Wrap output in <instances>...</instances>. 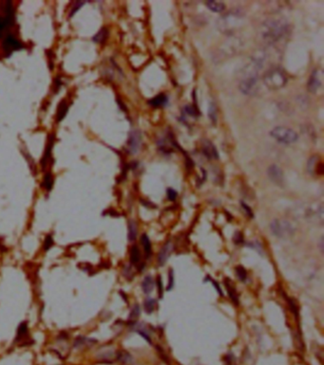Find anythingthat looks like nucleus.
<instances>
[{
	"mask_svg": "<svg viewBox=\"0 0 324 365\" xmlns=\"http://www.w3.org/2000/svg\"><path fill=\"white\" fill-rule=\"evenodd\" d=\"M290 32V25L282 17H271L262 22L259 28L261 40L267 45L281 42Z\"/></svg>",
	"mask_w": 324,
	"mask_h": 365,
	"instance_id": "f257e3e1",
	"label": "nucleus"
},
{
	"mask_svg": "<svg viewBox=\"0 0 324 365\" xmlns=\"http://www.w3.org/2000/svg\"><path fill=\"white\" fill-rule=\"evenodd\" d=\"M242 78L239 81V89L247 96H253L259 91V71L248 64L242 70Z\"/></svg>",
	"mask_w": 324,
	"mask_h": 365,
	"instance_id": "f03ea898",
	"label": "nucleus"
},
{
	"mask_svg": "<svg viewBox=\"0 0 324 365\" xmlns=\"http://www.w3.org/2000/svg\"><path fill=\"white\" fill-rule=\"evenodd\" d=\"M244 19V13L240 9H233L224 16H222L218 22V29L225 34H232L240 27Z\"/></svg>",
	"mask_w": 324,
	"mask_h": 365,
	"instance_id": "7ed1b4c3",
	"label": "nucleus"
},
{
	"mask_svg": "<svg viewBox=\"0 0 324 365\" xmlns=\"http://www.w3.org/2000/svg\"><path fill=\"white\" fill-rule=\"evenodd\" d=\"M263 83L271 90L281 89L287 83V77L283 70L279 67L269 68L263 75Z\"/></svg>",
	"mask_w": 324,
	"mask_h": 365,
	"instance_id": "20e7f679",
	"label": "nucleus"
},
{
	"mask_svg": "<svg viewBox=\"0 0 324 365\" xmlns=\"http://www.w3.org/2000/svg\"><path fill=\"white\" fill-rule=\"evenodd\" d=\"M5 16H0V39L3 38L6 31L14 27L16 23V13L12 1H6L3 6Z\"/></svg>",
	"mask_w": 324,
	"mask_h": 365,
	"instance_id": "39448f33",
	"label": "nucleus"
},
{
	"mask_svg": "<svg viewBox=\"0 0 324 365\" xmlns=\"http://www.w3.org/2000/svg\"><path fill=\"white\" fill-rule=\"evenodd\" d=\"M270 135L277 142L284 144L294 143L299 139L298 134L293 129L288 128L285 127H277L272 129Z\"/></svg>",
	"mask_w": 324,
	"mask_h": 365,
	"instance_id": "423d86ee",
	"label": "nucleus"
},
{
	"mask_svg": "<svg viewBox=\"0 0 324 365\" xmlns=\"http://www.w3.org/2000/svg\"><path fill=\"white\" fill-rule=\"evenodd\" d=\"M2 48L6 56H11V54L16 50H21L24 48L23 44L12 33L7 34L2 42Z\"/></svg>",
	"mask_w": 324,
	"mask_h": 365,
	"instance_id": "0eeeda50",
	"label": "nucleus"
},
{
	"mask_svg": "<svg viewBox=\"0 0 324 365\" xmlns=\"http://www.w3.org/2000/svg\"><path fill=\"white\" fill-rule=\"evenodd\" d=\"M323 80H324V72L320 68H316L311 76L309 77V80L307 82V89L311 93H317L320 88L323 86Z\"/></svg>",
	"mask_w": 324,
	"mask_h": 365,
	"instance_id": "6e6552de",
	"label": "nucleus"
},
{
	"mask_svg": "<svg viewBox=\"0 0 324 365\" xmlns=\"http://www.w3.org/2000/svg\"><path fill=\"white\" fill-rule=\"evenodd\" d=\"M271 232L275 237H282L284 236V233L292 234V227L288 222H281L280 220H274L270 224Z\"/></svg>",
	"mask_w": 324,
	"mask_h": 365,
	"instance_id": "1a4fd4ad",
	"label": "nucleus"
},
{
	"mask_svg": "<svg viewBox=\"0 0 324 365\" xmlns=\"http://www.w3.org/2000/svg\"><path fill=\"white\" fill-rule=\"evenodd\" d=\"M267 175H268V177L269 179L279 185V186H282L283 183H284V175H283V172L281 170V167L276 165V164H272L268 167L267 169Z\"/></svg>",
	"mask_w": 324,
	"mask_h": 365,
	"instance_id": "9d476101",
	"label": "nucleus"
},
{
	"mask_svg": "<svg viewBox=\"0 0 324 365\" xmlns=\"http://www.w3.org/2000/svg\"><path fill=\"white\" fill-rule=\"evenodd\" d=\"M142 143V134L139 130H133L130 134L129 142H128V149L130 154H136L140 147Z\"/></svg>",
	"mask_w": 324,
	"mask_h": 365,
	"instance_id": "9b49d317",
	"label": "nucleus"
},
{
	"mask_svg": "<svg viewBox=\"0 0 324 365\" xmlns=\"http://www.w3.org/2000/svg\"><path fill=\"white\" fill-rule=\"evenodd\" d=\"M202 152L205 155V158L208 159H218L219 154L217 151L215 145H213L212 143L209 141H204L202 144Z\"/></svg>",
	"mask_w": 324,
	"mask_h": 365,
	"instance_id": "f8f14e48",
	"label": "nucleus"
},
{
	"mask_svg": "<svg viewBox=\"0 0 324 365\" xmlns=\"http://www.w3.org/2000/svg\"><path fill=\"white\" fill-rule=\"evenodd\" d=\"M173 245L171 241H168L162 248V250L159 253L158 255V263L160 266H164L167 261L171 257V254L172 253Z\"/></svg>",
	"mask_w": 324,
	"mask_h": 365,
	"instance_id": "ddd939ff",
	"label": "nucleus"
},
{
	"mask_svg": "<svg viewBox=\"0 0 324 365\" xmlns=\"http://www.w3.org/2000/svg\"><path fill=\"white\" fill-rule=\"evenodd\" d=\"M53 143H54V135H51L49 137V140H48V143H47V146H46V150H45V153H44L43 158L41 159V165H42L43 169H45V167L47 166L49 160L51 159Z\"/></svg>",
	"mask_w": 324,
	"mask_h": 365,
	"instance_id": "4468645a",
	"label": "nucleus"
},
{
	"mask_svg": "<svg viewBox=\"0 0 324 365\" xmlns=\"http://www.w3.org/2000/svg\"><path fill=\"white\" fill-rule=\"evenodd\" d=\"M224 285H225V287H226V290H227V293H228V296L230 297L231 301L233 302L236 305L239 304V295L234 287V284H232V282L229 279L224 280Z\"/></svg>",
	"mask_w": 324,
	"mask_h": 365,
	"instance_id": "2eb2a0df",
	"label": "nucleus"
},
{
	"mask_svg": "<svg viewBox=\"0 0 324 365\" xmlns=\"http://www.w3.org/2000/svg\"><path fill=\"white\" fill-rule=\"evenodd\" d=\"M168 102H169V99L166 94H159L151 99L149 101V104L153 108H161V107H165L168 104Z\"/></svg>",
	"mask_w": 324,
	"mask_h": 365,
	"instance_id": "dca6fc26",
	"label": "nucleus"
},
{
	"mask_svg": "<svg viewBox=\"0 0 324 365\" xmlns=\"http://www.w3.org/2000/svg\"><path fill=\"white\" fill-rule=\"evenodd\" d=\"M68 111V105L66 100H63L58 105L57 111H56V122L57 123H60L65 118Z\"/></svg>",
	"mask_w": 324,
	"mask_h": 365,
	"instance_id": "f3484780",
	"label": "nucleus"
},
{
	"mask_svg": "<svg viewBox=\"0 0 324 365\" xmlns=\"http://www.w3.org/2000/svg\"><path fill=\"white\" fill-rule=\"evenodd\" d=\"M205 5L210 11L214 13H222L226 8L224 3L220 2V1H213V0L205 2Z\"/></svg>",
	"mask_w": 324,
	"mask_h": 365,
	"instance_id": "a211bd4d",
	"label": "nucleus"
},
{
	"mask_svg": "<svg viewBox=\"0 0 324 365\" xmlns=\"http://www.w3.org/2000/svg\"><path fill=\"white\" fill-rule=\"evenodd\" d=\"M141 244L143 245L146 258L151 257L152 254V242H151L150 237H148L146 234H144L141 237Z\"/></svg>",
	"mask_w": 324,
	"mask_h": 365,
	"instance_id": "6ab92c4d",
	"label": "nucleus"
},
{
	"mask_svg": "<svg viewBox=\"0 0 324 365\" xmlns=\"http://www.w3.org/2000/svg\"><path fill=\"white\" fill-rule=\"evenodd\" d=\"M108 37V30L107 28H102L92 38L95 43L104 44Z\"/></svg>",
	"mask_w": 324,
	"mask_h": 365,
	"instance_id": "aec40b11",
	"label": "nucleus"
},
{
	"mask_svg": "<svg viewBox=\"0 0 324 365\" xmlns=\"http://www.w3.org/2000/svg\"><path fill=\"white\" fill-rule=\"evenodd\" d=\"M130 262L131 264L133 265H138L141 261V252L138 248V246L134 245L131 247V250H130Z\"/></svg>",
	"mask_w": 324,
	"mask_h": 365,
	"instance_id": "412c9836",
	"label": "nucleus"
},
{
	"mask_svg": "<svg viewBox=\"0 0 324 365\" xmlns=\"http://www.w3.org/2000/svg\"><path fill=\"white\" fill-rule=\"evenodd\" d=\"M142 288H143V291L146 293V294H150L152 293L153 288H154V282L152 280V276H147L143 283H142Z\"/></svg>",
	"mask_w": 324,
	"mask_h": 365,
	"instance_id": "4be33fe9",
	"label": "nucleus"
},
{
	"mask_svg": "<svg viewBox=\"0 0 324 365\" xmlns=\"http://www.w3.org/2000/svg\"><path fill=\"white\" fill-rule=\"evenodd\" d=\"M42 186L44 188L47 190V191H51L52 186H53V177H52V175L50 172L46 173L45 175H44L43 182H42Z\"/></svg>",
	"mask_w": 324,
	"mask_h": 365,
	"instance_id": "5701e85b",
	"label": "nucleus"
},
{
	"mask_svg": "<svg viewBox=\"0 0 324 365\" xmlns=\"http://www.w3.org/2000/svg\"><path fill=\"white\" fill-rule=\"evenodd\" d=\"M208 118L210 121L215 125L218 120V111H217V106L215 103L211 102L208 107Z\"/></svg>",
	"mask_w": 324,
	"mask_h": 365,
	"instance_id": "b1692460",
	"label": "nucleus"
},
{
	"mask_svg": "<svg viewBox=\"0 0 324 365\" xmlns=\"http://www.w3.org/2000/svg\"><path fill=\"white\" fill-rule=\"evenodd\" d=\"M118 361L122 365H130L132 364V357L126 351H122L118 354Z\"/></svg>",
	"mask_w": 324,
	"mask_h": 365,
	"instance_id": "393cba45",
	"label": "nucleus"
},
{
	"mask_svg": "<svg viewBox=\"0 0 324 365\" xmlns=\"http://www.w3.org/2000/svg\"><path fill=\"white\" fill-rule=\"evenodd\" d=\"M137 237V227L134 221H130L129 223V239L130 241H134Z\"/></svg>",
	"mask_w": 324,
	"mask_h": 365,
	"instance_id": "a878e982",
	"label": "nucleus"
},
{
	"mask_svg": "<svg viewBox=\"0 0 324 365\" xmlns=\"http://www.w3.org/2000/svg\"><path fill=\"white\" fill-rule=\"evenodd\" d=\"M235 271H236V275L238 277V279L240 282H246L247 280V271L245 270V269L243 267H236L235 269Z\"/></svg>",
	"mask_w": 324,
	"mask_h": 365,
	"instance_id": "bb28decb",
	"label": "nucleus"
},
{
	"mask_svg": "<svg viewBox=\"0 0 324 365\" xmlns=\"http://www.w3.org/2000/svg\"><path fill=\"white\" fill-rule=\"evenodd\" d=\"M155 305H156V301L152 298L150 299H147L145 302V304H144V307H145V311L148 313V314H151L154 309H155Z\"/></svg>",
	"mask_w": 324,
	"mask_h": 365,
	"instance_id": "cd10ccee",
	"label": "nucleus"
},
{
	"mask_svg": "<svg viewBox=\"0 0 324 365\" xmlns=\"http://www.w3.org/2000/svg\"><path fill=\"white\" fill-rule=\"evenodd\" d=\"M185 112L188 115L191 116V117H198L200 115V112H199L198 108H197V107H195V106H187L185 108Z\"/></svg>",
	"mask_w": 324,
	"mask_h": 365,
	"instance_id": "c85d7f7f",
	"label": "nucleus"
},
{
	"mask_svg": "<svg viewBox=\"0 0 324 365\" xmlns=\"http://www.w3.org/2000/svg\"><path fill=\"white\" fill-rule=\"evenodd\" d=\"M83 5H85V2H82V1H77V2H75V3L73 4V6L71 7V9H70V12H69V14H68V16H69V17H72V16L75 15V13H76L77 11H79V9H80Z\"/></svg>",
	"mask_w": 324,
	"mask_h": 365,
	"instance_id": "c756f323",
	"label": "nucleus"
},
{
	"mask_svg": "<svg viewBox=\"0 0 324 365\" xmlns=\"http://www.w3.org/2000/svg\"><path fill=\"white\" fill-rule=\"evenodd\" d=\"M27 331H28V325H27L26 322H23V323L20 324V326L18 327L17 337L18 338H23L27 334Z\"/></svg>",
	"mask_w": 324,
	"mask_h": 365,
	"instance_id": "7c9ffc66",
	"label": "nucleus"
},
{
	"mask_svg": "<svg viewBox=\"0 0 324 365\" xmlns=\"http://www.w3.org/2000/svg\"><path fill=\"white\" fill-rule=\"evenodd\" d=\"M140 315V306L139 304H135L130 312V319H137Z\"/></svg>",
	"mask_w": 324,
	"mask_h": 365,
	"instance_id": "2f4dec72",
	"label": "nucleus"
},
{
	"mask_svg": "<svg viewBox=\"0 0 324 365\" xmlns=\"http://www.w3.org/2000/svg\"><path fill=\"white\" fill-rule=\"evenodd\" d=\"M167 196H168V199L170 201H175L176 198H177V196H178V193L174 189H172V188H169L167 190Z\"/></svg>",
	"mask_w": 324,
	"mask_h": 365,
	"instance_id": "473e14b6",
	"label": "nucleus"
},
{
	"mask_svg": "<svg viewBox=\"0 0 324 365\" xmlns=\"http://www.w3.org/2000/svg\"><path fill=\"white\" fill-rule=\"evenodd\" d=\"M53 245V239L51 236H48L45 239V243H44V250L45 251H48L50 250Z\"/></svg>",
	"mask_w": 324,
	"mask_h": 365,
	"instance_id": "72a5a7b5",
	"label": "nucleus"
},
{
	"mask_svg": "<svg viewBox=\"0 0 324 365\" xmlns=\"http://www.w3.org/2000/svg\"><path fill=\"white\" fill-rule=\"evenodd\" d=\"M288 303H289V307L291 309V311L298 317L299 316V309H298V306L296 304V302H294V300L292 299H289L288 300Z\"/></svg>",
	"mask_w": 324,
	"mask_h": 365,
	"instance_id": "f704fd0d",
	"label": "nucleus"
},
{
	"mask_svg": "<svg viewBox=\"0 0 324 365\" xmlns=\"http://www.w3.org/2000/svg\"><path fill=\"white\" fill-rule=\"evenodd\" d=\"M240 205H241V207H242V209L244 210V212H245V214H246V215L247 216H249V217H251V218H253L254 217V215H253V212H252V210H251V208L248 206V205H246L244 202H240Z\"/></svg>",
	"mask_w": 324,
	"mask_h": 365,
	"instance_id": "c9c22d12",
	"label": "nucleus"
},
{
	"mask_svg": "<svg viewBox=\"0 0 324 365\" xmlns=\"http://www.w3.org/2000/svg\"><path fill=\"white\" fill-rule=\"evenodd\" d=\"M173 286H174V275H173V270H170V274H169V285H168V287H167V290H171L173 288Z\"/></svg>",
	"mask_w": 324,
	"mask_h": 365,
	"instance_id": "e433bc0d",
	"label": "nucleus"
},
{
	"mask_svg": "<svg viewBox=\"0 0 324 365\" xmlns=\"http://www.w3.org/2000/svg\"><path fill=\"white\" fill-rule=\"evenodd\" d=\"M157 286H158V290H159V296L160 298L163 297V291H164V286H163V282L161 279V276H158V280H157Z\"/></svg>",
	"mask_w": 324,
	"mask_h": 365,
	"instance_id": "4c0bfd02",
	"label": "nucleus"
},
{
	"mask_svg": "<svg viewBox=\"0 0 324 365\" xmlns=\"http://www.w3.org/2000/svg\"><path fill=\"white\" fill-rule=\"evenodd\" d=\"M139 335H141L148 343H150V344H152V340H151V337L147 334V332L146 331H144V330H141V329H138L137 331H136Z\"/></svg>",
	"mask_w": 324,
	"mask_h": 365,
	"instance_id": "58836bf2",
	"label": "nucleus"
},
{
	"mask_svg": "<svg viewBox=\"0 0 324 365\" xmlns=\"http://www.w3.org/2000/svg\"><path fill=\"white\" fill-rule=\"evenodd\" d=\"M209 281H210V282L212 283V285H213V286H214V287L216 288V290L217 291H218V292H219V294H220V295H221V296L222 297V296H223V293H222V288H221L220 285H219V284H218L217 282H215V281H213V280H212V278H210V280H209Z\"/></svg>",
	"mask_w": 324,
	"mask_h": 365,
	"instance_id": "ea45409f",
	"label": "nucleus"
},
{
	"mask_svg": "<svg viewBox=\"0 0 324 365\" xmlns=\"http://www.w3.org/2000/svg\"><path fill=\"white\" fill-rule=\"evenodd\" d=\"M234 241H235V243H242L243 242V238H242V236L240 235V233H237L236 234V236H235V237H234Z\"/></svg>",
	"mask_w": 324,
	"mask_h": 365,
	"instance_id": "a19ab883",
	"label": "nucleus"
}]
</instances>
